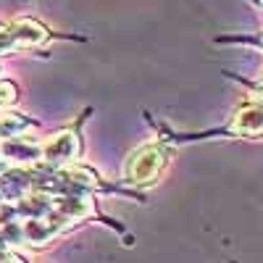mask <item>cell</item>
Here are the masks:
<instances>
[{
  "label": "cell",
  "instance_id": "1",
  "mask_svg": "<svg viewBox=\"0 0 263 263\" xmlns=\"http://www.w3.org/2000/svg\"><path fill=\"white\" fill-rule=\"evenodd\" d=\"M163 163H166L163 147H158V145H145V147H140L135 156L129 158V163H126V179H129L132 184L153 182V179L161 174Z\"/></svg>",
  "mask_w": 263,
  "mask_h": 263
},
{
  "label": "cell",
  "instance_id": "5",
  "mask_svg": "<svg viewBox=\"0 0 263 263\" xmlns=\"http://www.w3.org/2000/svg\"><path fill=\"white\" fill-rule=\"evenodd\" d=\"M0 263H21V260H16V258H11V260H0Z\"/></svg>",
  "mask_w": 263,
  "mask_h": 263
},
{
  "label": "cell",
  "instance_id": "2",
  "mask_svg": "<svg viewBox=\"0 0 263 263\" xmlns=\"http://www.w3.org/2000/svg\"><path fill=\"white\" fill-rule=\"evenodd\" d=\"M77 153H79V140L74 135H66V132L55 135L48 145H42V156L50 163H66V161L77 158Z\"/></svg>",
  "mask_w": 263,
  "mask_h": 263
},
{
  "label": "cell",
  "instance_id": "3",
  "mask_svg": "<svg viewBox=\"0 0 263 263\" xmlns=\"http://www.w3.org/2000/svg\"><path fill=\"white\" fill-rule=\"evenodd\" d=\"M234 132L245 137H260L263 135V105H245L234 116Z\"/></svg>",
  "mask_w": 263,
  "mask_h": 263
},
{
  "label": "cell",
  "instance_id": "4",
  "mask_svg": "<svg viewBox=\"0 0 263 263\" xmlns=\"http://www.w3.org/2000/svg\"><path fill=\"white\" fill-rule=\"evenodd\" d=\"M16 103V87L11 82H0V108H8Z\"/></svg>",
  "mask_w": 263,
  "mask_h": 263
}]
</instances>
